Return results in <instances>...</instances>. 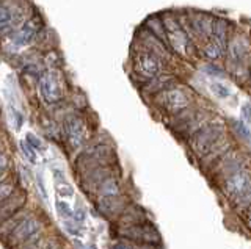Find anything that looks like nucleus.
Masks as SVG:
<instances>
[{
    "mask_svg": "<svg viewBox=\"0 0 251 249\" xmlns=\"http://www.w3.org/2000/svg\"><path fill=\"white\" fill-rule=\"evenodd\" d=\"M248 83H250V87H251V61H250V74H248Z\"/></svg>",
    "mask_w": 251,
    "mask_h": 249,
    "instance_id": "nucleus-26",
    "label": "nucleus"
},
{
    "mask_svg": "<svg viewBox=\"0 0 251 249\" xmlns=\"http://www.w3.org/2000/svg\"><path fill=\"white\" fill-rule=\"evenodd\" d=\"M63 134L73 149H80L88 139V121L80 113H73L65 118Z\"/></svg>",
    "mask_w": 251,
    "mask_h": 249,
    "instance_id": "nucleus-6",
    "label": "nucleus"
},
{
    "mask_svg": "<svg viewBox=\"0 0 251 249\" xmlns=\"http://www.w3.org/2000/svg\"><path fill=\"white\" fill-rule=\"evenodd\" d=\"M25 141H27L31 147H33V149H44L43 141H41V139H39L38 136H35L33 134H27Z\"/></svg>",
    "mask_w": 251,
    "mask_h": 249,
    "instance_id": "nucleus-22",
    "label": "nucleus"
},
{
    "mask_svg": "<svg viewBox=\"0 0 251 249\" xmlns=\"http://www.w3.org/2000/svg\"><path fill=\"white\" fill-rule=\"evenodd\" d=\"M179 82H180V77L176 72H173V71H163L162 74L155 75L154 79L146 80L143 85H140L138 88H140L141 96L151 99L155 94L162 92L163 90H167V88L173 87V85H176Z\"/></svg>",
    "mask_w": 251,
    "mask_h": 249,
    "instance_id": "nucleus-9",
    "label": "nucleus"
},
{
    "mask_svg": "<svg viewBox=\"0 0 251 249\" xmlns=\"http://www.w3.org/2000/svg\"><path fill=\"white\" fill-rule=\"evenodd\" d=\"M24 204H25V193L24 191H18L16 194L13 193L11 196L3 199L0 202V223H5L13 218Z\"/></svg>",
    "mask_w": 251,
    "mask_h": 249,
    "instance_id": "nucleus-13",
    "label": "nucleus"
},
{
    "mask_svg": "<svg viewBox=\"0 0 251 249\" xmlns=\"http://www.w3.org/2000/svg\"><path fill=\"white\" fill-rule=\"evenodd\" d=\"M113 249H127V246H124V245H121V243H120V245H116Z\"/></svg>",
    "mask_w": 251,
    "mask_h": 249,
    "instance_id": "nucleus-25",
    "label": "nucleus"
},
{
    "mask_svg": "<svg viewBox=\"0 0 251 249\" xmlns=\"http://www.w3.org/2000/svg\"><path fill=\"white\" fill-rule=\"evenodd\" d=\"M248 221H250V226H251V212H250V215H248Z\"/></svg>",
    "mask_w": 251,
    "mask_h": 249,
    "instance_id": "nucleus-27",
    "label": "nucleus"
},
{
    "mask_svg": "<svg viewBox=\"0 0 251 249\" xmlns=\"http://www.w3.org/2000/svg\"><path fill=\"white\" fill-rule=\"evenodd\" d=\"M201 69L204 74H207L210 77H217V79H220V77H226V69L218 66V63H214V61H204Z\"/></svg>",
    "mask_w": 251,
    "mask_h": 249,
    "instance_id": "nucleus-18",
    "label": "nucleus"
},
{
    "mask_svg": "<svg viewBox=\"0 0 251 249\" xmlns=\"http://www.w3.org/2000/svg\"><path fill=\"white\" fill-rule=\"evenodd\" d=\"M8 165H10V161H8L6 154L0 152V182L3 181V176H5L6 169H8Z\"/></svg>",
    "mask_w": 251,
    "mask_h": 249,
    "instance_id": "nucleus-23",
    "label": "nucleus"
},
{
    "mask_svg": "<svg viewBox=\"0 0 251 249\" xmlns=\"http://www.w3.org/2000/svg\"><path fill=\"white\" fill-rule=\"evenodd\" d=\"M209 88L212 91V94H214L215 97H218V99H222V100H226V99H229L232 96L231 88L223 82H212L209 85Z\"/></svg>",
    "mask_w": 251,
    "mask_h": 249,
    "instance_id": "nucleus-16",
    "label": "nucleus"
},
{
    "mask_svg": "<svg viewBox=\"0 0 251 249\" xmlns=\"http://www.w3.org/2000/svg\"><path fill=\"white\" fill-rule=\"evenodd\" d=\"M98 193L100 194V198L116 196V194H120V182H118V179L115 176L105 177L104 181L98 185Z\"/></svg>",
    "mask_w": 251,
    "mask_h": 249,
    "instance_id": "nucleus-15",
    "label": "nucleus"
},
{
    "mask_svg": "<svg viewBox=\"0 0 251 249\" xmlns=\"http://www.w3.org/2000/svg\"><path fill=\"white\" fill-rule=\"evenodd\" d=\"M21 149H22L24 155H25L27 160H28L30 163H36V152H35V149H33V147H31L27 141H22V143H21Z\"/></svg>",
    "mask_w": 251,
    "mask_h": 249,
    "instance_id": "nucleus-20",
    "label": "nucleus"
},
{
    "mask_svg": "<svg viewBox=\"0 0 251 249\" xmlns=\"http://www.w3.org/2000/svg\"><path fill=\"white\" fill-rule=\"evenodd\" d=\"M16 186L11 181H2L0 182V202H2L3 199H6L8 196H11V194L14 193Z\"/></svg>",
    "mask_w": 251,
    "mask_h": 249,
    "instance_id": "nucleus-19",
    "label": "nucleus"
},
{
    "mask_svg": "<svg viewBox=\"0 0 251 249\" xmlns=\"http://www.w3.org/2000/svg\"><path fill=\"white\" fill-rule=\"evenodd\" d=\"M223 190L227 198L237 204H248L251 201V174L242 168L223 179Z\"/></svg>",
    "mask_w": 251,
    "mask_h": 249,
    "instance_id": "nucleus-4",
    "label": "nucleus"
},
{
    "mask_svg": "<svg viewBox=\"0 0 251 249\" xmlns=\"http://www.w3.org/2000/svg\"><path fill=\"white\" fill-rule=\"evenodd\" d=\"M25 21L21 13V8L11 3L0 2V35L11 33Z\"/></svg>",
    "mask_w": 251,
    "mask_h": 249,
    "instance_id": "nucleus-10",
    "label": "nucleus"
},
{
    "mask_svg": "<svg viewBox=\"0 0 251 249\" xmlns=\"http://www.w3.org/2000/svg\"><path fill=\"white\" fill-rule=\"evenodd\" d=\"M240 116H242V121L245 124H251V104L245 102L240 108Z\"/></svg>",
    "mask_w": 251,
    "mask_h": 249,
    "instance_id": "nucleus-21",
    "label": "nucleus"
},
{
    "mask_svg": "<svg viewBox=\"0 0 251 249\" xmlns=\"http://www.w3.org/2000/svg\"><path fill=\"white\" fill-rule=\"evenodd\" d=\"M133 77L138 80L140 85H143L146 80L154 79L155 75L162 74L163 71H168L170 63H167L160 55L148 50L145 47H137L133 50V55L130 58Z\"/></svg>",
    "mask_w": 251,
    "mask_h": 249,
    "instance_id": "nucleus-3",
    "label": "nucleus"
},
{
    "mask_svg": "<svg viewBox=\"0 0 251 249\" xmlns=\"http://www.w3.org/2000/svg\"><path fill=\"white\" fill-rule=\"evenodd\" d=\"M38 90L39 94H41L43 100L49 105H55L63 100V94H65V90H63V79L58 74V69H44V71L39 72L38 77Z\"/></svg>",
    "mask_w": 251,
    "mask_h": 249,
    "instance_id": "nucleus-5",
    "label": "nucleus"
},
{
    "mask_svg": "<svg viewBox=\"0 0 251 249\" xmlns=\"http://www.w3.org/2000/svg\"><path fill=\"white\" fill-rule=\"evenodd\" d=\"M121 235L126 238L135 240V241H141V243H159L160 235L152 226H146V224H133V226H127L126 229L121 230Z\"/></svg>",
    "mask_w": 251,
    "mask_h": 249,
    "instance_id": "nucleus-12",
    "label": "nucleus"
},
{
    "mask_svg": "<svg viewBox=\"0 0 251 249\" xmlns=\"http://www.w3.org/2000/svg\"><path fill=\"white\" fill-rule=\"evenodd\" d=\"M124 208V201L120 198V194L116 196H104L99 201V210L105 215H116Z\"/></svg>",
    "mask_w": 251,
    "mask_h": 249,
    "instance_id": "nucleus-14",
    "label": "nucleus"
},
{
    "mask_svg": "<svg viewBox=\"0 0 251 249\" xmlns=\"http://www.w3.org/2000/svg\"><path fill=\"white\" fill-rule=\"evenodd\" d=\"M214 112L210 110L209 107H198V110L195 112V114L192 116L190 119L185 121L182 126L177 127L173 134H175L179 139H184V141H188V138H190L196 130H200L204 124L209 122L212 118H214Z\"/></svg>",
    "mask_w": 251,
    "mask_h": 249,
    "instance_id": "nucleus-8",
    "label": "nucleus"
},
{
    "mask_svg": "<svg viewBox=\"0 0 251 249\" xmlns=\"http://www.w3.org/2000/svg\"><path fill=\"white\" fill-rule=\"evenodd\" d=\"M41 28L43 27H41V22H39V18L38 19H35V18L25 19L18 28L13 30L10 35V41H11L13 49L19 50V49H24V47H27V45H30L36 40V36Z\"/></svg>",
    "mask_w": 251,
    "mask_h": 249,
    "instance_id": "nucleus-7",
    "label": "nucleus"
},
{
    "mask_svg": "<svg viewBox=\"0 0 251 249\" xmlns=\"http://www.w3.org/2000/svg\"><path fill=\"white\" fill-rule=\"evenodd\" d=\"M232 122V130H234V134L237 135L239 138H242L243 141H247L251 144V130L247 127V124L240 121V119H231Z\"/></svg>",
    "mask_w": 251,
    "mask_h": 249,
    "instance_id": "nucleus-17",
    "label": "nucleus"
},
{
    "mask_svg": "<svg viewBox=\"0 0 251 249\" xmlns=\"http://www.w3.org/2000/svg\"><path fill=\"white\" fill-rule=\"evenodd\" d=\"M149 104L154 110L159 112L165 119H170L185 108L196 104V92L182 82H179L173 87L163 90L159 94L151 97Z\"/></svg>",
    "mask_w": 251,
    "mask_h": 249,
    "instance_id": "nucleus-1",
    "label": "nucleus"
},
{
    "mask_svg": "<svg viewBox=\"0 0 251 249\" xmlns=\"http://www.w3.org/2000/svg\"><path fill=\"white\" fill-rule=\"evenodd\" d=\"M41 227V224L33 216H27L22 218V220L16 224V227L10 233V243L14 245H21L24 241H27L28 238H33L36 235V232Z\"/></svg>",
    "mask_w": 251,
    "mask_h": 249,
    "instance_id": "nucleus-11",
    "label": "nucleus"
},
{
    "mask_svg": "<svg viewBox=\"0 0 251 249\" xmlns=\"http://www.w3.org/2000/svg\"><path fill=\"white\" fill-rule=\"evenodd\" d=\"M57 208H58V212L63 215V216H68V218H71L73 216V212H71V208H69V205L66 204V202H57Z\"/></svg>",
    "mask_w": 251,
    "mask_h": 249,
    "instance_id": "nucleus-24",
    "label": "nucleus"
},
{
    "mask_svg": "<svg viewBox=\"0 0 251 249\" xmlns=\"http://www.w3.org/2000/svg\"><path fill=\"white\" fill-rule=\"evenodd\" d=\"M226 122L220 118H212L209 122H206L204 126L196 130L195 134L188 138V147L190 151L198 155L201 158L202 155H206L212 147H215L220 141H223L226 138Z\"/></svg>",
    "mask_w": 251,
    "mask_h": 249,
    "instance_id": "nucleus-2",
    "label": "nucleus"
}]
</instances>
